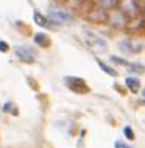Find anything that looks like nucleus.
Instances as JSON below:
<instances>
[{"label": "nucleus", "mask_w": 145, "mask_h": 148, "mask_svg": "<svg viewBox=\"0 0 145 148\" xmlns=\"http://www.w3.org/2000/svg\"><path fill=\"white\" fill-rule=\"evenodd\" d=\"M49 21L57 28V27H62V25H68V24H72L73 22V16L56 5H50L49 6V15H47Z\"/></svg>", "instance_id": "f257e3e1"}, {"label": "nucleus", "mask_w": 145, "mask_h": 148, "mask_svg": "<svg viewBox=\"0 0 145 148\" xmlns=\"http://www.w3.org/2000/svg\"><path fill=\"white\" fill-rule=\"evenodd\" d=\"M84 18H85V21H88L90 24H97V25L107 24V19H109V10L103 9V8H100V6H97V5L94 3L88 10H85Z\"/></svg>", "instance_id": "f03ea898"}, {"label": "nucleus", "mask_w": 145, "mask_h": 148, "mask_svg": "<svg viewBox=\"0 0 145 148\" xmlns=\"http://www.w3.org/2000/svg\"><path fill=\"white\" fill-rule=\"evenodd\" d=\"M65 85L75 94H81V95H85L88 92H91V88L88 87V84L84 78H79V76H65L63 78Z\"/></svg>", "instance_id": "7ed1b4c3"}, {"label": "nucleus", "mask_w": 145, "mask_h": 148, "mask_svg": "<svg viewBox=\"0 0 145 148\" xmlns=\"http://www.w3.org/2000/svg\"><path fill=\"white\" fill-rule=\"evenodd\" d=\"M84 32L87 37V44L90 46V49L92 51H97V53H106L109 47H107L106 40H103L100 35H97L95 32H92L88 28H84Z\"/></svg>", "instance_id": "20e7f679"}, {"label": "nucleus", "mask_w": 145, "mask_h": 148, "mask_svg": "<svg viewBox=\"0 0 145 148\" xmlns=\"http://www.w3.org/2000/svg\"><path fill=\"white\" fill-rule=\"evenodd\" d=\"M13 53L15 56L22 62V63H27V65H32L35 63L37 57H38V53L35 49L29 47V46H16L13 49Z\"/></svg>", "instance_id": "39448f33"}, {"label": "nucleus", "mask_w": 145, "mask_h": 148, "mask_svg": "<svg viewBox=\"0 0 145 148\" xmlns=\"http://www.w3.org/2000/svg\"><path fill=\"white\" fill-rule=\"evenodd\" d=\"M129 18L123 13L119 8H114V9H110L109 12V19H107V24H110L114 29H123L126 27Z\"/></svg>", "instance_id": "423d86ee"}, {"label": "nucleus", "mask_w": 145, "mask_h": 148, "mask_svg": "<svg viewBox=\"0 0 145 148\" xmlns=\"http://www.w3.org/2000/svg\"><path fill=\"white\" fill-rule=\"evenodd\" d=\"M119 47L120 50L123 51H126V53H132V54H138L144 50V43L142 41H138L136 40H131V38H125V40H122L120 43H119Z\"/></svg>", "instance_id": "0eeeda50"}, {"label": "nucleus", "mask_w": 145, "mask_h": 148, "mask_svg": "<svg viewBox=\"0 0 145 148\" xmlns=\"http://www.w3.org/2000/svg\"><path fill=\"white\" fill-rule=\"evenodd\" d=\"M32 19H34V22L38 25V27H41V28H46V29H54L56 27L49 21V18L47 16H44L43 13H40L38 10H34L32 12Z\"/></svg>", "instance_id": "6e6552de"}, {"label": "nucleus", "mask_w": 145, "mask_h": 148, "mask_svg": "<svg viewBox=\"0 0 145 148\" xmlns=\"http://www.w3.org/2000/svg\"><path fill=\"white\" fill-rule=\"evenodd\" d=\"M125 28H126L131 34H138V31L142 32V31H144V18H142V16H139V19H138V18H131V19L128 21V24H126Z\"/></svg>", "instance_id": "1a4fd4ad"}, {"label": "nucleus", "mask_w": 145, "mask_h": 148, "mask_svg": "<svg viewBox=\"0 0 145 148\" xmlns=\"http://www.w3.org/2000/svg\"><path fill=\"white\" fill-rule=\"evenodd\" d=\"M34 43H35L37 46H40V47L49 49V47L51 46V38H50L47 34H44V32H37V34L34 35Z\"/></svg>", "instance_id": "9d476101"}, {"label": "nucleus", "mask_w": 145, "mask_h": 148, "mask_svg": "<svg viewBox=\"0 0 145 148\" xmlns=\"http://www.w3.org/2000/svg\"><path fill=\"white\" fill-rule=\"evenodd\" d=\"M125 87L132 92V94H138L139 90H141V81L138 78H133V76H126L125 79Z\"/></svg>", "instance_id": "9b49d317"}, {"label": "nucleus", "mask_w": 145, "mask_h": 148, "mask_svg": "<svg viewBox=\"0 0 145 148\" xmlns=\"http://www.w3.org/2000/svg\"><path fill=\"white\" fill-rule=\"evenodd\" d=\"M95 62H97V65L100 66V69L103 71V72H104V73H107L109 76H111V78H116V76H119V72L117 71H114L113 68H110L109 65H106V63L104 62H103L101 59H95Z\"/></svg>", "instance_id": "f8f14e48"}, {"label": "nucleus", "mask_w": 145, "mask_h": 148, "mask_svg": "<svg viewBox=\"0 0 145 148\" xmlns=\"http://www.w3.org/2000/svg\"><path fill=\"white\" fill-rule=\"evenodd\" d=\"M128 71L135 72V73H144V65H142V63H135V62L132 63V62H129Z\"/></svg>", "instance_id": "ddd939ff"}, {"label": "nucleus", "mask_w": 145, "mask_h": 148, "mask_svg": "<svg viewBox=\"0 0 145 148\" xmlns=\"http://www.w3.org/2000/svg\"><path fill=\"white\" fill-rule=\"evenodd\" d=\"M110 60L114 63V65H119V66H126L129 65V60H126L125 57H120V56H111Z\"/></svg>", "instance_id": "4468645a"}, {"label": "nucleus", "mask_w": 145, "mask_h": 148, "mask_svg": "<svg viewBox=\"0 0 145 148\" xmlns=\"http://www.w3.org/2000/svg\"><path fill=\"white\" fill-rule=\"evenodd\" d=\"M3 112H5V113H10V112H12L15 116L18 114L16 107H13V104H12V103H9V101H8V103H5V106H3Z\"/></svg>", "instance_id": "2eb2a0df"}, {"label": "nucleus", "mask_w": 145, "mask_h": 148, "mask_svg": "<svg viewBox=\"0 0 145 148\" xmlns=\"http://www.w3.org/2000/svg\"><path fill=\"white\" fill-rule=\"evenodd\" d=\"M123 134H125L126 139H129V141H133V139H135V134H133V131H132L131 126H125V129H123Z\"/></svg>", "instance_id": "dca6fc26"}, {"label": "nucleus", "mask_w": 145, "mask_h": 148, "mask_svg": "<svg viewBox=\"0 0 145 148\" xmlns=\"http://www.w3.org/2000/svg\"><path fill=\"white\" fill-rule=\"evenodd\" d=\"M6 51H9V44L6 41L0 40V53H6Z\"/></svg>", "instance_id": "f3484780"}, {"label": "nucleus", "mask_w": 145, "mask_h": 148, "mask_svg": "<svg viewBox=\"0 0 145 148\" xmlns=\"http://www.w3.org/2000/svg\"><path fill=\"white\" fill-rule=\"evenodd\" d=\"M114 147H116V148H131L129 145H126L125 142H122V141H116V142H114Z\"/></svg>", "instance_id": "a211bd4d"}, {"label": "nucleus", "mask_w": 145, "mask_h": 148, "mask_svg": "<svg viewBox=\"0 0 145 148\" xmlns=\"http://www.w3.org/2000/svg\"><path fill=\"white\" fill-rule=\"evenodd\" d=\"M113 87H114V88H116V90L119 91V94H122V95H125V94H126V90H123V88H122V87L119 85V84H114Z\"/></svg>", "instance_id": "6ab92c4d"}, {"label": "nucleus", "mask_w": 145, "mask_h": 148, "mask_svg": "<svg viewBox=\"0 0 145 148\" xmlns=\"http://www.w3.org/2000/svg\"><path fill=\"white\" fill-rule=\"evenodd\" d=\"M90 2H92V3H95V2H97V0H90Z\"/></svg>", "instance_id": "aec40b11"}]
</instances>
